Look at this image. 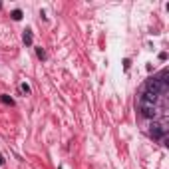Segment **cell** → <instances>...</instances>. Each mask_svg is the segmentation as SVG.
Returning <instances> with one entry per match:
<instances>
[{
    "mask_svg": "<svg viewBox=\"0 0 169 169\" xmlns=\"http://www.w3.org/2000/svg\"><path fill=\"white\" fill-rule=\"evenodd\" d=\"M155 102H157L155 93L143 92V96L139 98V109H141L143 117H155Z\"/></svg>",
    "mask_w": 169,
    "mask_h": 169,
    "instance_id": "obj_1",
    "label": "cell"
},
{
    "mask_svg": "<svg viewBox=\"0 0 169 169\" xmlns=\"http://www.w3.org/2000/svg\"><path fill=\"white\" fill-rule=\"evenodd\" d=\"M151 135H153V137H157V139H161V137L165 135V127H163V126H159V123H153Z\"/></svg>",
    "mask_w": 169,
    "mask_h": 169,
    "instance_id": "obj_2",
    "label": "cell"
},
{
    "mask_svg": "<svg viewBox=\"0 0 169 169\" xmlns=\"http://www.w3.org/2000/svg\"><path fill=\"white\" fill-rule=\"evenodd\" d=\"M0 102H2V104H6V105H14V99H12L10 96H6V93H2V96H0Z\"/></svg>",
    "mask_w": 169,
    "mask_h": 169,
    "instance_id": "obj_3",
    "label": "cell"
},
{
    "mask_svg": "<svg viewBox=\"0 0 169 169\" xmlns=\"http://www.w3.org/2000/svg\"><path fill=\"white\" fill-rule=\"evenodd\" d=\"M24 44H26V46H32V32H30V30L24 32Z\"/></svg>",
    "mask_w": 169,
    "mask_h": 169,
    "instance_id": "obj_4",
    "label": "cell"
},
{
    "mask_svg": "<svg viewBox=\"0 0 169 169\" xmlns=\"http://www.w3.org/2000/svg\"><path fill=\"white\" fill-rule=\"evenodd\" d=\"M36 56H38L40 60H46V52H44L42 48H36Z\"/></svg>",
    "mask_w": 169,
    "mask_h": 169,
    "instance_id": "obj_5",
    "label": "cell"
},
{
    "mask_svg": "<svg viewBox=\"0 0 169 169\" xmlns=\"http://www.w3.org/2000/svg\"><path fill=\"white\" fill-rule=\"evenodd\" d=\"M12 18L14 20H22V10H14L12 12Z\"/></svg>",
    "mask_w": 169,
    "mask_h": 169,
    "instance_id": "obj_6",
    "label": "cell"
},
{
    "mask_svg": "<svg viewBox=\"0 0 169 169\" xmlns=\"http://www.w3.org/2000/svg\"><path fill=\"white\" fill-rule=\"evenodd\" d=\"M20 90L24 93H30V86H28V84H20Z\"/></svg>",
    "mask_w": 169,
    "mask_h": 169,
    "instance_id": "obj_7",
    "label": "cell"
},
{
    "mask_svg": "<svg viewBox=\"0 0 169 169\" xmlns=\"http://www.w3.org/2000/svg\"><path fill=\"white\" fill-rule=\"evenodd\" d=\"M129 66H131V62H129V60L123 62V68H126V70H129Z\"/></svg>",
    "mask_w": 169,
    "mask_h": 169,
    "instance_id": "obj_8",
    "label": "cell"
},
{
    "mask_svg": "<svg viewBox=\"0 0 169 169\" xmlns=\"http://www.w3.org/2000/svg\"><path fill=\"white\" fill-rule=\"evenodd\" d=\"M2 163H4V159H2V157H0V165H2Z\"/></svg>",
    "mask_w": 169,
    "mask_h": 169,
    "instance_id": "obj_9",
    "label": "cell"
}]
</instances>
